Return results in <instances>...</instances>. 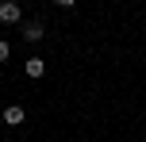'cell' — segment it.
<instances>
[{
  "mask_svg": "<svg viewBox=\"0 0 146 142\" xmlns=\"http://www.w3.org/2000/svg\"><path fill=\"white\" fill-rule=\"evenodd\" d=\"M19 19H23L19 4H15V0H4V4H0V23H19Z\"/></svg>",
  "mask_w": 146,
  "mask_h": 142,
  "instance_id": "1",
  "label": "cell"
},
{
  "mask_svg": "<svg viewBox=\"0 0 146 142\" xmlns=\"http://www.w3.org/2000/svg\"><path fill=\"white\" fill-rule=\"evenodd\" d=\"M23 73H27V77H35V81H38V77L46 73V61H42V58H27V61H23Z\"/></svg>",
  "mask_w": 146,
  "mask_h": 142,
  "instance_id": "2",
  "label": "cell"
},
{
  "mask_svg": "<svg viewBox=\"0 0 146 142\" xmlns=\"http://www.w3.org/2000/svg\"><path fill=\"white\" fill-rule=\"evenodd\" d=\"M4 127H23V108L19 104L4 108Z\"/></svg>",
  "mask_w": 146,
  "mask_h": 142,
  "instance_id": "3",
  "label": "cell"
},
{
  "mask_svg": "<svg viewBox=\"0 0 146 142\" xmlns=\"http://www.w3.org/2000/svg\"><path fill=\"white\" fill-rule=\"evenodd\" d=\"M42 35H46V27H42V23H35V19H31V23H23V38H27V42H38Z\"/></svg>",
  "mask_w": 146,
  "mask_h": 142,
  "instance_id": "4",
  "label": "cell"
},
{
  "mask_svg": "<svg viewBox=\"0 0 146 142\" xmlns=\"http://www.w3.org/2000/svg\"><path fill=\"white\" fill-rule=\"evenodd\" d=\"M8 54H12V46H8L4 38H0V61H8Z\"/></svg>",
  "mask_w": 146,
  "mask_h": 142,
  "instance_id": "5",
  "label": "cell"
},
{
  "mask_svg": "<svg viewBox=\"0 0 146 142\" xmlns=\"http://www.w3.org/2000/svg\"><path fill=\"white\" fill-rule=\"evenodd\" d=\"M54 4H58V8H73L77 0H54Z\"/></svg>",
  "mask_w": 146,
  "mask_h": 142,
  "instance_id": "6",
  "label": "cell"
},
{
  "mask_svg": "<svg viewBox=\"0 0 146 142\" xmlns=\"http://www.w3.org/2000/svg\"><path fill=\"white\" fill-rule=\"evenodd\" d=\"M0 131H4V115H0Z\"/></svg>",
  "mask_w": 146,
  "mask_h": 142,
  "instance_id": "7",
  "label": "cell"
},
{
  "mask_svg": "<svg viewBox=\"0 0 146 142\" xmlns=\"http://www.w3.org/2000/svg\"><path fill=\"white\" fill-rule=\"evenodd\" d=\"M4 142H12V138H4Z\"/></svg>",
  "mask_w": 146,
  "mask_h": 142,
  "instance_id": "8",
  "label": "cell"
},
{
  "mask_svg": "<svg viewBox=\"0 0 146 142\" xmlns=\"http://www.w3.org/2000/svg\"><path fill=\"white\" fill-rule=\"evenodd\" d=\"M77 142H85V138H77Z\"/></svg>",
  "mask_w": 146,
  "mask_h": 142,
  "instance_id": "9",
  "label": "cell"
}]
</instances>
